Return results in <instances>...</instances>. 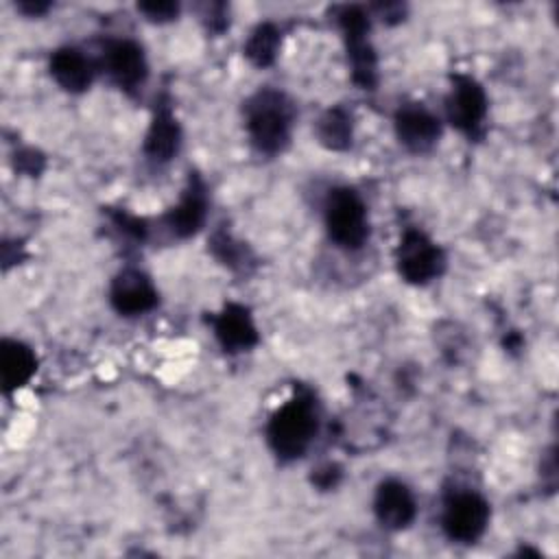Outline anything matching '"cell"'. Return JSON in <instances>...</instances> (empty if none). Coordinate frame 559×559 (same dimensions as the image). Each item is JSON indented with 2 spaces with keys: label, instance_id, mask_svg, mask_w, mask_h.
Instances as JSON below:
<instances>
[{
  "label": "cell",
  "instance_id": "obj_8",
  "mask_svg": "<svg viewBox=\"0 0 559 559\" xmlns=\"http://www.w3.org/2000/svg\"><path fill=\"white\" fill-rule=\"evenodd\" d=\"M109 301L116 312L124 317H138L155 308L157 290L142 271L124 269L111 282Z\"/></svg>",
  "mask_w": 559,
  "mask_h": 559
},
{
  "label": "cell",
  "instance_id": "obj_18",
  "mask_svg": "<svg viewBox=\"0 0 559 559\" xmlns=\"http://www.w3.org/2000/svg\"><path fill=\"white\" fill-rule=\"evenodd\" d=\"M280 41H282V37H280V31L275 24H271V22L258 24L245 44V55L253 66L266 68L275 61Z\"/></svg>",
  "mask_w": 559,
  "mask_h": 559
},
{
  "label": "cell",
  "instance_id": "obj_10",
  "mask_svg": "<svg viewBox=\"0 0 559 559\" xmlns=\"http://www.w3.org/2000/svg\"><path fill=\"white\" fill-rule=\"evenodd\" d=\"M373 513L382 526L391 531H402L415 520L417 504L411 489L404 483L389 478L380 483L376 489Z\"/></svg>",
  "mask_w": 559,
  "mask_h": 559
},
{
  "label": "cell",
  "instance_id": "obj_22",
  "mask_svg": "<svg viewBox=\"0 0 559 559\" xmlns=\"http://www.w3.org/2000/svg\"><path fill=\"white\" fill-rule=\"evenodd\" d=\"M48 7H50L48 2H20L17 4V9L28 13V15H41V13L48 11Z\"/></svg>",
  "mask_w": 559,
  "mask_h": 559
},
{
  "label": "cell",
  "instance_id": "obj_11",
  "mask_svg": "<svg viewBox=\"0 0 559 559\" xmlns=\"http://www.w3.org/2000/svg\"><path fill=\"white\" fill-rule=\"evenodd\" d=\"M105 68L122 90H135L146 81L148 68L142 48L131 39L109 41L105 48Z\"/></svg>",
  "mask_w": 559,
  "mask_h": 559
},
{
  "label": "cell",
  "instance_id": "obj_9",
  "mask_svg": "<svg viewBox=\"0 0 559 559\" xmlns=\"http://www.w3.org/2000/svg\"><path fill=\"white\" fill-rule=\"evenodd\" d=\"M395 135L411 153H426L439 142L441 122L421 105H404L395 114Z\"/></svg>",
  "mask_w": 559,
  "mask_h": 559
},
{
  "label": "cell",
  "instance_id": "obj_7",
  "mask_svg": "<svg viewBox=\"0 0 559 559\" xmlns=\"http://www.w3.org/2000/svg\"><path fill=\"white\" fill-rule=\"evenodd\" d=\"M445 116L452 127L472 135L487 116V96L480 83L467 74H456L445 98Z\"/></svg>",
  "mask_w": 559,
  "mask_h": 559
},
{
  "label": "cell",
  "instance_id": "obj_12",
  "mask_svg": "<svg viewBox=\"0 0 559 559\" xmlns=\"http://www.w3.org/2000/svg\"><path fill=\"white\" fill-rule=\"evenodd\" d=\"M205 214H207L205 186L197 175H190L179 203L164 216L166 227L175 236L188 238L201 229V225L205 223Z\"/></svg>",
  "mask_w": 559,
  "mask_h": 559
},
{
  "label": "cell",
  "instance_id": "obj_5",
  "mask_svg": "<svg viewBox=\"0 0 559 559\" xmlns=\"http://www.w3.org/2000/svg\"><path fill=\"white\" fill-rule=\"evenodd\" d=\"M489 524V502L476 491L452 493L441 513L443 533L452 542L472 544L476 542Z\"/></svg>",
  "mask_w": 559,
  "mask_h": 559
},
{
  "label": "cell",
  "instance_id": "obj_15",
  "mask_svg": "<svg viewBox=\"0 0 559 559\" xmlns=\"http://www.w3.org/2000/svg\"><path fill=\"white\" fill-rule=\"evenodd\" d=\"M181 144V129L168 107H157L144 138V153L153 162H168Z\"/></svg>",
  "mask_w": 559,
  "mask_h": 559
},
{
  "label": "cell",
  "instance_id": "obj_16",
  "mask_svg": "<svg viewBox=\"0 0 559 559\" xmlns=\"http://www.w3.org/2000/svg\"><path fill=\"white\" fill-rule=\"evenodd\" d=\"M37 369V358L28 345L15 338H4L0 345V378L4 391L22 389Z\"/></svg>",
  "mask_w": 559,
  "mask_h": 559
},
{
  "label": "cell",
  "instance_id": "obj_2",
  "mask_svg": "<svg viewBox=\"0 0 559 559\" xmlns=\"http://www.w3.org/2000/svg\"><path fill=\"white\" fill-rule=\"evenodd\" d=\"M245 114L249 138L260 153L275 155L284 151L290 138L293 109L282 92L260 90L249 98Z\"/></svg>",
  "mask_w": 559,
  "mask_h": 559
},
{
  "label": "cell",
  "instance_id": "obj_19",
  "mask_svg": "<svg viewBox=\"0 0 559 559\" xmlns=\"http://www.w3.org/2000/svg\"><path fill=\"white\" fill-rule=\"evenodd\" d=\"M210 247H212V253L229 269H242L247 264V247H242V242H236L225 231H216L212 236Z\"/></svg>",
  "mask_w": 559,
  "mask_h": 559
},
{
  "label": "cell",
  "instance_id": "obj_17",
  "mask_svg": "<svg viewBox=\"0 0 559 559\" xmlns=\"http://www.w3.org/2000/svg\"><path fill=\"white\" fill-rule=\"evenodd\" d=\"M317 138L325 148L345 151L352 146V116L343 107L328 109L317 122Z\"/></svg>",
  "mask_w": 559,
  "mask_h": 559
},
{
  "label": "cell",
  "instance_id": "obj_20",
  "mask_svg": "<svg viewBox=\"0 0 559 559\" xmlns=\"http://www.w3.org/2000/svg\"><path fill=\"white\" fill-rule=\"evenodd\" d=\"M138 11L148 20V22H170L179 13V4L170 0H151V2H140Z\"/></svg>",
  "mask_w": 559,
  "mask_h": 559
},
{
  "label": "cell",
  "instance_id": "obj_1",
  "mask_svg": "<svg viewBox=\"0 0 559 559\" xmlns=\"http://www.w3.org/2000/svg\"><path fill=\"white\" fill-rule=\"evenodd\" d=\"M319 428V413L314 397L308 391H297L284 402L266 426V439L271 450L282 461L299 459L312 443Z\"/></svg>",
  "mask_w": 559,
  "mask_h": 559
},
{
  "label": "cell",
  "instance_id": "obj_3",
  "mask_svg": "<svg viewBox=\"0 0 559 559\" xmlns=\"http://www.w3.org/2000/svg\"><path fill=\"white\" fill-rule=\"evenodd\" d=\"M328 236L343 249H360L369 238L367 207L352 188H334L325 199Z\"/></svg>",
  "mask_w": 559,
  "mask_h": 559
},
{
  "label": "cell",
  "instance_id": "obj_4",
  "mask_svg": "<svg viewBox=\"0 0 559 559\" xmlns=\"http://www.w3.org/2000/svg\"><path fill=\"white\" fill-rule=\"evenodd\" d=\"M336 22L347 44V57L352 61V76L362 90L376 85V55L367 39L369 15L360 7H341Z\"/></svg>",
  "mask_w": 559,
  "mask_h": 559
},
{
  "label": "cell",
  "instance_id": "obj_13",
  "mask_svg": "<svg viewBox=\"0 0 559 559\" xmlns=\"http://www.w3.org/2000/svg\"><path fill=\"white\" fill-rule=\"evenodd\" d=\"M214 336L225 352H245L258 343V330L245 306L229 304L214 319Z\"/></svg>",
  "mask_w": 559,
  "mask_h": 559
},
{
  "label": "cell",
  "instance_id": "obj_6",
  "mask_svg": "<svg viewBox=\"0 0 559 559\" xmlns=\"http://www.w3.org/2000/svg\"><path fill=\"white\" fill-rule=\"evenodd\" d=\"M397 271L411 284H426L441 275L445 266L443 251L419 229H406L397 251Z\"/></svg>",
  "mask_w": 559,
  "mask_h": 559
},
{
  "label": "cell",
  "instance_id": "obj_14",
  "mask_svg": "<svg viewBox=\"0 0 559 559\" xmlns=\"http://www.w3.org/2000/svg\"><path fill=\"white\" fill-rule=\"evenodd\" d=\"M50 74L66 92L79 94L90 87L94 76V66L81 50L59 48L50 57Z\"/></svg>",
  "mask_w": 559,
  "mask_h": 559
},
{
  "label": "cell",
  "instance_id": "obj_21",
  "mask_svg": "<svg viewBox=\"0 0 559 559\" xmlns=\"http://www.w3.org/2000/svg\"><path fill=\"white\" fill-rule=\"evenodd\" d=\"M338 476H341V472H338L336 465H325V467H319V469H317V474L312 476V480H314L321 489H330V487H334V485L338 483Z\"/></svg>",
  "mask_w": 559,
  "mask_h": 559
}]
</instances>
